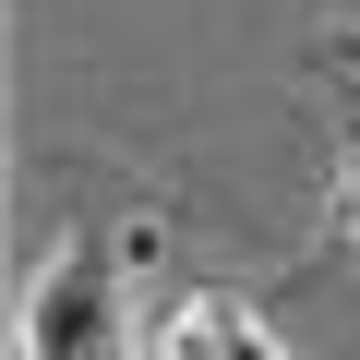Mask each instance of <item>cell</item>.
Here are the masks:
<instances>
[{"label":"cell","mask_w":360,"mask_h":360,"mask_svg":"<svg viewBox=\"0 0 360 360\" xmlns=\"http://www.w3.org/2000/svg\"><path fill=\"white\" fill-rule=\"evenodd\" d=\"M240 312H252V300H229V288H205V300H180V312H168V324L144 336V360H217V348L240 336Z\"/></svg>","instance_id":"cell-2"},{"label":"cell","mask_w":360,"mask_h":360,"mask_svg":"<svg viewBox=\"0 0 360 360\" xmlns=\"http://www.w3.org/2000/svg\"><path fill=\"white\" fill-rule=\"evenodd\" d=\"M217 360H300V348H288V336H276V324H264V312H240V336H229V348H217Z\"/></svg>","instance_id":"cell-3"},{"label":"cell","mask_w":360,"mask_h":360,"mask_svg":"<svg viewBox=\"0 0 360 360\" xmlns=\"http://www.w3.org/2000/svg\"><path fill=\"white\" fill-rule=\"evenodd\" d=\"M336 229L360 240V156H348V180H336Z\"/></svg>","instance_id":"cell-5"},{"label":"cell","mask_w":360,"mask_h":360,"mask_svg":"<svg viewBox=\"0 0 360 360\" xmlns=\"http://www.w3.org/2000/svg\"><path fill=\"white\" fill-rule=\"evenodd\" d=\"M144 252H156V217L72 229V240L25 276L13 348H25V360H144V336H132V264H144Z\"/></svg>","instance_id":"cell-1"},{"label":"cell","mask_w":360,"mask_h":360,"mask_svg":"<svg viewBox=\"0 0 360 360\" xmlns=\"http://www.w3.org/2000/svg\"><path fill=\"white\" fill-rule=\"evenodd\" d=\"M324 60H336V84H360V25H336V37H324Z\"/></svg>","instance_id":"cell-4"}]
</instances>
